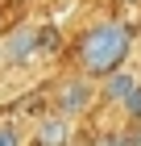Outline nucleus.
I'll use <instances>...</instances> for the list:
<instances>
[{
  "label": "nucleus",
  "mask_w": 141,
  "mask_h": 146,
  "mask_svg": "<svg viewBox=\"0 0 141 146\" xmlns=\"http://www.w3.org/2000/svg\"><path fill=\"white\" fill-rule=\"evenodd\" d=\"M0 146H21V125L17 121H0Z\"/></svg>",
  "instance_id": "0eeeda50"
},
{
  "label": "nucleus",
  "mask_w": 141,
  "mask_h": 146,
  "mask_svg": "<svg viewBox=\"0 0 141 146\" xmlns=\"http://www.w3.org/2000/svg\"><path fill=\"white\" fill-rule=\"evenodd\" d=\"M66 138H71L66 117H42L37 121V146H66Z\"/></svg>",
  "instance_id": "20e7f679"
},
{
  "label": "nucleus",
  "mask_w": 141,
  "mask_h": 146,
  "mask_svg": "<svg viewBox=\"0 0 141 146\" xmlns=\"http://www.w3.org/2000/svg\"><path fill=\"white\" fill-rule=\"evenodd\" d=\"M37 46H42V25H21L4 38L0 54H4V63H29L37 54Z\"/></svg>",
  "instance_id": "f03ea898"
},
{
  "label": "nucleus",
  "mask_w": 141,
  "mask_h": 146,
  "mask_svg": "<svg viewBox=\"0 0 141 146\" xmlns=\"http://www.w3.org/2000/svg\"><path fill=\"white\" fill-rule=\"evenodd\" d=\"M129 54V29L120 21H100L79 38V67L87 79H104L120 71V58Z\"/></svg>",
  "instance_id": "f257e3e1"
},
{
  "label": "nucleus",
  "mask_w": 141,
  "mask_h": 146,
  "mask_svg": "<svg viewBox=\"0 0 141 146\" xmlns=\"http://www.w3.org/2000/svg\"><path fill=\"white\" fill-rule=\"evenodd\" d=\"M133 88H137V79H133L129 71H112V75H104V100H108V104H120Z\"/></svg>",
  "instance_id": "39448f33"
},
{
  "label": "nucleus",
  "mask_w": 141,
  "mask_h": 146,
  "mask_svg": "<svg viewBox=\"0 0 141 146\" xmlns=\"http://www.w3.org/2000/svg\"><path fill=\"white\" fill-rule=\"evenodd\" d=\"M96 146H129V142H125V134H116V129H112V134H100Z\"/></svg>",
  "instance_id": "6e6552de"
},
{
  "label": "nucleus",
  "mask_w": 141,
  "mask_h": 146,
  "mask_svg": "<svg viewBox=\"0 0 141 146\" xmlns=\"http://www.w3.org/2000/svg\"><path fill=\"white\" fill-rule=\"evenodd\" d=\"M96 88H91V79L79 75V79H66L62 88H58V117H75V113H87Z\"/></svg>",
  "instance_id": "7ed1b4c3"
},
{
  "label": "nucleus",
  "mask_w": 141,
  "mask_h": 146,
  "mask_svg": "<svg viewBox=\"0 0 141 146\" xmlns=\"http://www.w3.org/2000/svg\"><path fill=\"white\" fill-rule=\"evenodd\" d=\"M125 142H129V146H141V121H137V125H133L129 134H125Z\"/></svg>",
  "instance_id": "1a4fd4ad"
},
{
  "label": "nucleus",
  "mask_w": 141,
  "mask_h": 146,
  "mask_svg": "<svg viewBox=\"0 0 141 146\" xmlns=\"http://www.w3.org/2000/svg\"><path fill=\"white\" fill-rule=\"evenodd\" d=\"M120 109L129 113V121H133V125L141 121V84H137V88L129 92V96H125V100H120Z\"/></svg>",
  "instance_id": "423d86ee"
}]
</instances>
